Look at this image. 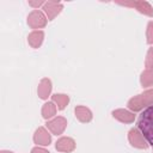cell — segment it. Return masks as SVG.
I'll return each mask as SVG.
<instances>
[{
    "instance_id": "obj_20",
    "label": "cell",
    "mask_w": 153,
    "mask_h": 153,
    "mask_svg": "<svg viewBox=\"0 0 153 153\" xmlns=\"http://www.w3.org/2000/svg\"><path fill=\"white\" fill-rule=\"evenodd\" d=\"M31 153H49V152L43 149V148H41V147H35V148H32Z\"/></svg>"
},
{
    "instance_id": "obj_4",
    "label": "cell",
    "mask_w": 153,
    "mask_h": 153,
    "mask_svg": "<svg viewBox=\"0 0 153 153\" xmlns=\"http://www.w3.org/2000/svg\"><path fill=\"white\" fill-rule=\"evenodd\" d=\"M128 140H129L130 145H131L133 147H136V148L146 149L147 146H148L147 142H146V139L143 137V135L141 134V131H140L139 129H136V128L129 130Z\"/></svg>"
},
{
    "instance_id": "obj_7",
    "label": "cell",
    "mask_w": 153,
    "mask_h": 153,
    "mask_svg": "<svg viewBox=\"0 0 153 153\" xmlns=\"http://www.w3.org/2000/svg\"><path fill=\"white\" fill-rule=\"evenodd\" d=\"M33 141L37 145H41V146H48L51 141V136L50 134L47 131L45 128L43 127H39L38 129H36L35 134H33Z\"/></svg>"
},
{
    "instance_id": "obj_6",
    "label": "cell",
    "mask_w": 153,
    "mask_h": 153,
    "mask_svg": "<svg viewBox=\"0 0 153 153\" xmlns=\"http://www.w3.org/2000/svg\"><path fill=\"white\" fill-rule=\"evenodd\" d=\"M67 127V120L62 116H59V117H55L54 120L51 121H48L47 123V128L54 134V135H60L65 131Z\"/></svg>"
},
{
    "instance_id": "obj_1",
    "label": "cell",
    "mask_w": 153,
    "mask_h": 153,
    "mask_svg": "<svg viewBox=\"0 0 153 153\" xmlns=\"http://www.w3.org/2000/svg\"><path fill=\"white\" fill-rule=\"evenodd\" d=\"M137 129L141 131L146 141L153 146V105L147 106L139 116Z\"/></svg>"
},
{
    "instance_id": "obj_5",
    "label": "cell",
    "mask_w": 153,
    "mask_h": 153,
    "mask_svg": "<svg viewBox=\"0 0 153 153\" xmlns=\"http://www.w3.org/2000/svg\"><path fill=\"white\" fill-rule=\"evenodd\" d=\"M117 4L122 6L135 7L140 13H143L148 17H153V7L147 1H124V2H117Z\"/></svg>"
},
{
    "instance_id": "obj_19",
    "label": "cell",
    "mask_w": 153,
    "mask_h": 153,
    "mask_svg": "<svg viewBox=\"0 0 153 153\" xmlns=\"http://www.w3.org/2000/svg\"><path fill=\"white\" fill-rule=\"evenodd\" d=\"M45 2H43V1H29V5L30 6H32V7H39V6H43Z\"/></svg>"
},
{
    "instance_id": "obj_3",
    "label": "cell",
    "mask_w": 153,
    "mask_h": 153,
    "mask_svg": "<svg viewBox=\"0 0 153 153\" xmlns=\"http://www.w3.org/2000/svg\"><path fill=\"white\" fill-rule=\"evenodd\" d=\"M47 18L45 16L38 11V10H33L29 16H27V24L32 29H41L47 25Z\"/></svg>"
},
{
    "instance_id": "obj_21",
    "label": "cell",
    "mask_w": 153,
    "mask_h": 153,
    "mask_svg": "<svg viewBox=\"0 0 153 153\" xmlns=\"http://www.w3.org/2000/svg\"><path fill=\"white\" fill-rule=\"evenodd\" d=\"M0 153H13V152H10V151H1Z\"/></svg>"
},
{
    "instance_id": "obj_15",
    "label": "cell",
    "mask_w": 153,
    "mask_h": 153,
    "mask_svg": "<svg viewBox=\"0 0 153 153\" xmlns=\"http://www.w3.org/2000/svg\"><path fill=\"white\" fill-rule=\"evenodd\" d=\"M140 82H141L142 87H149L153 85V68L146 69L141 73Z\"/></svg>"
},
{
    "instance_id": "obj_18",
    "label": "cell",
    "mask_w": 153,
    "mask_h": 153,
    "mask_svg": "<svg viewBox=\"0 0 153 153\" xmlns=\"http://www.w3.org/2000/svg\"><path fill=\"white\" fill-rule=\"evenodd\" d=\"M146 67L147 69L153 68V48H149L147 51V56H146Z\"/></svg>"
},
{
    "instance_id": "obj_2",
    "label": "cell",
    "mask_w": 153,
    "mask_h": 153,
    "mask_svg": "<svg viewBox=\"0 0 153 153\" xmlns=\"http://www.w3.org/2000/svg\"><path fill=\"white\" fill-rule=\"evenodd\" d=\"M151 105H153V88L147 90L143 93L133 97L128 102V108L134 112L140 111L145 106H151Z\"/></svg>"
},
{
    "instance_id": "obj_11",
    "label": "cell",
    "mask_w": 153,
    "mask_h": 153,
    "mask_svg": "<svg viewBox=\"0 0 153 153\" xmlns=\"http://www.w3.org/2000/svg\"><path fill=\"white\" fill-rule=\"evenodd\" d=\"M50 92H51V81L48 78L42 79L39 85H38V88H37V93H38L39 98L41 99H47L49 97Z\"/></svg>"
},
{
    "instance_id": "obj_17",
    "label": "cell",
    "mask_w": 153,
    "mask_h": 153,
    "mask_svg": "<svg viewBox=\"0 0 153 153\" xmlns=\"http://www.w3.org/2000/svg\"><path fill=\"white\" fill-rule=\"evenodd\" d=\"M146 37H147V43L153 45V22H149L147 25Z\"/></svg>"
},
{
    "instance_id": "obj_13",
    "label": "cell",
    "mask_w": 153,
    "mask_h": 153,
    "mask_svg": "<svg viewBox=\"0 0 153 153\" xmlns=\"http://www.w3.org/2000/svg\"><path fill=\"white\" fill-rule=\"evenodd\" d=\"M44 38V32L38 30V31H32L29 36H27V42L32 48H38Z\"/></svg>"
},
{
    "instance_id": "obj_14",
    "label": "cell",
    "mask_w": 153,
    "mask_h": 153,
    "mask_svg": "<svg viewBox=\"0 0 153 153\" xmlns=\"http://www.w3.org/2000/svg\"><path fill=\"white\" fill-rule=\"evenodd\" d=\"M56 110H57V106H56V104L54 102L45 103L43 105V108H42V116H43V118L48 120V118L53 117L56 114Z\"/></svg>"
},
{
    "instance_id": "obj_12",
    "label": "cell",
    "mask_w": 153,
    "mask_h": 153,
    "mask_svg": "<svg viewBox=\"0 0 153 153\" xmlns=\"http://www.w3.org/2000/svg\"><path fill=\"white\" fill-rule=\"evenodd\" d=\"M75 117L82 122V123H87L92 120V112L90 109H87L86 106H82V105H79L75 108Z\"/></svg>"
},
{
    "instance_id": "obj_8",
    "label": "cell",
    "mask_w": 153,
    "mask_h": 153,
    "mask_svg": "<svg viewBox=\"0 0 153 153\" xmlns=\"http://www.w3.org/2000/svg\"><path fill=\"white\" fill-rule=\"evenodd\" d=\"M63 8L62 4L60 2H54V1H48L43 5V10L45 12V14L48 16V19L49 20H53L60 12L61 10Z\"/></svg>"
},
{
    "instance_id": "obj_16",
    "label": "cell",
    "mask_w": 153,
    "mask_h": 153,
    "mask_svg": "<svg viewBox=\"0 0 153 153\" xmlns=\"http://www.w3.org/2000/svg\"><path fill=\"white\" fill-rule=\"evenodd\" d=\"M51 99H53V102L56 104V106H57L59 110H63V109L66 108V105L68 104V102H69L68 96H67V94H62V93H56V94H54V96L51 97Z\"/></svg>"
},
{
    "instance_id": "obj_9",
    "label": "cell",
    "mask_w": 153,
    "mask_h": 153,
    "mask_svg": "<svg viewBox=\"0 0 153 153\" xmlns=\"http://www.w3.org/2000/svg\"><path fill=\"white\" fill-rule=\"evenodd\" d=\"M55 148L59 151V152H66V153H69L72 151H74L75 148V141L72 139V137H61L57 140L56 145H55Z\"/></svg>"
},
{
    "instance_id": "obj_10",
    "label": "cell",
    "mask_w": 153,
    "mask_h": 153,
    "mask_svg": "<svg viewBox=\"0 0 153 153\" xmlns=\"http://www.w3.org/2000/svg\"><path fill=\"white\" fill-rule=\"evenodd\" d=\"M112 116L123 123H131L135 120L134 112H130V111L124 110V109H117V110L112 111Z\"/></svg>"
}]
</instances>
